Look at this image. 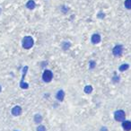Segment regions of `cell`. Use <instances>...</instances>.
I'll list each match as a JSON object with an SVG mask.
<instances>
[{
    "label": "cell",
    "instance_id": "277c9868",
    "mask_svg": "<svg viewBox=\"0 0 131 131\" xmlns=\"http://www.w3.org/2000/svg\"><path fill=\"white\" fill-rule=\"evenodd\" d=\"M114 118L117 121H124L125 118H126V114L124 112L123 110H117L115 113H114Z\"/></svg>",
    "mask_w": 131,
    "mask_h": 131
},
{
    "label": "cell",
    "instance_id": "5b68a950",
    "mask_svg": "<svg viewBox=\"0 0 131 131\" xmlns=\"http://www.w3.org/2000/svg\"><path fill=\"white\" fill-rule=\"evenodd\" d=\"M122 52H123V48H122L121 45H117V46H115L112 50L113 55L116 56V57L120 56L121 54H122Z\"/></svg>",
    "mask_w": 131,
    "mask_h": 131
},
{
    "label": "cell",
    "instance_id": "5bb4252c",
    "mask_svg": "<svg viewBox=\"0 0 131 131\" xmlns=\"http://www.w3.org/2000/svg\"><path fill=\"white\" fill-rule=\"evenodd\" d=\"M124 5L127 9H131V0H126Z\"/></svg>",
    "mask_w": 131,
    "mask_h": 131
},
{
    "label": "cell",
    "instance_id": "52a82bcc",
    "mask_svg": "<svg viewBox=\"0 0 131 131\" xmlns=\"http://www.w3.org/2000/svg\"><path fill=\"white\" fill-rule=\"evenodd\" d=\"M91 41H92V43H93V44H98V43L101 41V36L97 33L92 34V37H91Z\"/></svg>",
    "mask_w": 131,
    "mask_h": 131
},
{
    "label": "cell",
    "instance_id": "2e32d148",
    "mask_svg": "<svg viewBox=\"0 0 131 131\" xmlns=\"http://www.w3.org/2000/svg\"><path fill=\"white\" fill-rule=\"evenodd\" d=\"M37 131H46V128H45L43 125H39V126L37 128Z\"/></svg>",
    "mask_w": 131,
    "mask_h": 131
},
{
    "label": "cell",
    "instance_id": "6da1fadb",
    "mask_svg": "<svg viewBox=\"0 0 131 131\" xmlns=\"http://www.w3.org/2000/svg\"><path fill=\"white\" fill-rule=\"evenodd\" d=\"M33 44H34V40L32 36H25L23 39V41H22V46L25 50H29V49L32 48Z\"/></svg>",
    "mask_w": 131,
    "mask_h": 131
},
{
    "label": "cell",
    "instance_id": "4fadbf2b",
    "mask_svg": "<svg viewBox=\"0 0 131 131\" xmlns=\"http://www.w3.org/2000/svg\"><path fill=\"white\" fill-rule=\"evenodd\" d=\"M70 43L69 42H63V44H62V49L64 50H67L69 48H70Z\"/></svg>",
    "mask_w": 131,
    "mask_h": 131
},
{
    "label": "cell",
    "instance_id": "ac0fdd59",
    "mask_svg": "<svg viewBox=\"0 0 131 131\" xmlns=\"http://www.w3.org/2000/svg\"><path fill=\"white\" fill-rule=\"evenodd\" d=\"M101 131H108V129H106V128H102V129H101Z\"/></svg>",
    "mask_w": 131,
    "mask_h": 131
},
{
    "label": "cell",
    "instance_id": "8992f818",
    "mask_svg": "<svg viewBox=\"0 0 131 131\" xmlns=\"http://www.w3.org/2000/svg\"><path fill=\"white\" fill-rule=\"evenodd\" d=\"M11 113H12V115L13 116H15V117H18L19 115H21L22 113V108L18 105H16L11 110Z\"/></svg>",
    "mask_w": 131,
    "mask_h": 131
},
{
    "label": "cell",
    "instance_id": "7a4b0ae2",
    "mask_svg": "<svg viewBox=\"0 0 131 131\" xmlns=\"http://www.w3.org/2000/svg\"><path fill=\"white\" fill-rule=\"evenodd\" d=\"M28 69H29V68H28L27 66L23 68V76H22L21 82H20V87H21L22 89H28V88H29V84L24 82V77H25V75H26Z\"/></svg>",
    "mask_w": 131,
    "mask_h": 131
},
{
    "label": "cell",
    "instance_id": "ffe728a7",
    "mask_svg": "<svg viewBox=\"0 0 131 131\" xmlns=\"http://www.w3.org/2000/svg\"><path fill=\"white\" fill-rule=\"evenodd\" d=\"M0 13H1V8H0Z\"/></svg>",
    "mask_w": 131,
    "mask_h": 131
},
{
    "label": "cell",
    "instance_id": "30bf717a",
    "mask_svg": "<svg viewBox=\"0 0 131 131\" xmlns=\"http://www.w3.org/2000/svg\"><path fill=\"white\" fill-rule=\"evenodd\" d=\"M35 6H36V4H35V2H34L33 0H29L26 3V7L28 9H30V10H33L34 8H35Z\"/></svg>",
    "mask_w": 131,
    "mask_h": 131
},
{
    "label": "cell",
    "instance_id": "8fae6325",
    "mask_svg": "<svg viewBox=\"0 0 131 131\" xmlns=\"http://www.w3.org/2000/svg\"><path fill=\"white\" fill-rule=\"evenodd\" d=\"M42 121V116L40 114H36L34 115V122L36 124H39Z\"/></svg>",
    "mask_w": 131,
    "mask_h": 131
},
{
    "label": "cell",
    "instance_id": "ba28073f",
    "mask_svg": "<svg viewBox=\"0 0 131 131\" xmlns=\"http://www.w3.org/2000/svg\"><path fill=\"white\" fill-rule=\"evenodd\" d=\"M122 128L124 129V130L130 131L131 130V121L124 120L123 123H122Z\"/></svg>",
    "mask_w": 131,
    "mask_h": 131
},
{
    "label": "cell",
    "instance_id": "7c38bea8",
    "mask_svg": "<svg viewBox=\"0 0 131 131\" xmlns=\"http://www.w3.org/2000/svg\"><path fill=\"white\" fill-rule=\"evenodd\" d=\"M84 92H85V93H87V94L91 93V92H92V86H91V85H86V86L84 88Z\"/></svg>",
    "mask_w": 131,
    "mask_h": 131
},
{
    "label": "cell",
    "instance_id": "9a60e30c",
    "mask_svg": "<svg viewBox=\"0 0 131 131\" xmlns=\"http://www.w3.org/2000/svg\"><path fill=\"white\" fill-rule=\"evenodd\" d=\"M128 68H129V65H128V64H124V65H122V66H119V71L123 72V71L127 70Z\"/></svg>",
    "mask_w": 131,
    "mask_h": 131
},
{
    "label": "cell",
    "instance_id": "d6986e66",
    "mask_svg": "<svg viewBox=\"0 0 131 131\" xmlns=\"http://www.w3.org/2000/svg\"><path fill=\"white\" fill-rule=\"evenodd\" d=\"M1 90H2V87H1V85H0V92H1Z\"/></svg>",
    "mask_w": 131,
    "mask_h": 131
},
{
    "label": "cell",
    "instance_id": "3957f363",
    "mask_svg": "<svg viewBox=\"0 0 131 131\" xmlns=\"http://www.w3.org/2000/svg\"><path fill=\"white\" fill-rule=\"evenodd\" d=\"M53 78V73L49 69H46V70L43 72L42 74V80L45 82V83H50Z\"/></svg>",
    "mask_w": 131,
    "mask_h": 131
},
{
    "label": "cell",
    "instance_id": "e0dca14e",
    "mask_svg": "<svg viewBox=\"0 0 131 131\" xmlns=\"http://www.w3.org/2000/svg\"><path fill=\"white\" fill-rule=\"evenodd\" d=\"M95 66V62L94 61H91V62H90V68H91V69H92V68H93Z\"/></svg>",
    "mask_w": 131,
    "mask_h": 131
},
{
    "label": "cell",
    "instance_id": "9c48e42d",
    "mask_svg": "<svg viewBox=\"0 0 131 131\" xmlns=\"http://www.w3.org/2000/svg\"><path fill=\"white\" fill-rule=\"evenodd\" d=\"M64 97H65V92H64V91L63 90H59V91L57 92V94H56L57 100H58L59 102H62L64 100Z\"/></svg>",
    "mask_w": 131,
    "mask_h": 131
},
{
    "label": "cell",
    "instance_id": "44dd1931",
    "mask_svg": "<svg viewBox=\"0 0 131 131\" xmlns=\"http://www.w3.org/2000/svg\"><path fill=\"white\" fill-rule=\"evenodd\" d=\"M14 131H17V130H14Z\"/></svg>",
    "mask_w": 131,
    "mask_h": 131
}]
</instances>
